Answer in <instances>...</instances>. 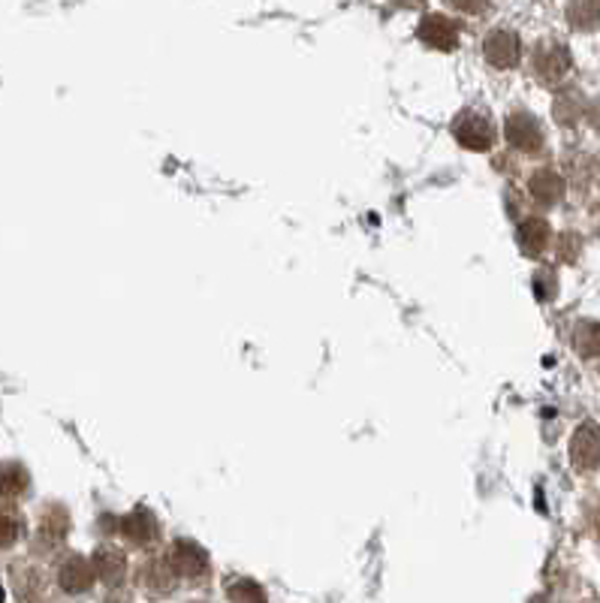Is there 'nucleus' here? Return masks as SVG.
Here are the masks:
<instances>
[{"mask_svg": "<svg viewBox=\"0 0 600 603\" xmlns=\"http://www.w3.org/2000/svg\"><path fill=\"white\" fill-rule=\"evenodd\" d=\"M567 22L576 30H598L600 28V3L583 0V3H571L567 7Z\"/></svg>", "mask_w": 600, "mask_h": 603, "instance_id": "obj_17", "label": "nucleus"}, {"mask_svg": "<svg viewBox=\"0 0 600 603\" xmlns=\"http://www.w3.org/2000/svg\"><path fill=\"white\" fill-rule=\"evenodd\" d=\"M452 137L459 139V145L471 151H489L495 142V130L492 121L480 112H459L452 121Z\"/></svg>", "mask_w": 600, "mask_h": 603, "instance_id": "obj_2", "label": "nucleus"}, {"mask_svg": "<svg viewBox=\"0 0 600 603\" xmlns=\"http://www.w3.org/2000/svg\"><path fill=\"white\" fill-rule=\"evenodd\" d=\"M591 121L595 127H600V100H595V106H591Z\"/></svg>", "mask_w": 600, "mask_h": 603, "instance_id": "obj_20", "label": "nucleus"}, {"mask_svg": "<svg viewBox=\"0 0 600 603\" xmlns=\"http://www.w3.org/2000/svg\"><path fill=\"white\" fill-rule=\"evenodd\" d=\"M571 462L579 471L600 467V425L583 423L571 440Z\"/></svg>", "mask_w": 600, "mask_h": 603, "instance_id": "obj_6", "label": "nucleus"}, {"mask_svg": "<svg viewBox=\"0 0 600 603\" xmlns=\"http://www.w3.org/2000/svg\"><path fill=\"white\" fill-rule=\"evenodd\" d=\"M519 247H522V254H528V257H537V254H544V247L549 245V223L540 218H528L522 227H519Z\"/></svg>", "mask_w": 600, "mask_h": 603, "instance_id": "obj_13", "label": "nucleus"}, {"mask_svg": "<svg viewBox=\"0 0 600 603\" xmlns=\"http://www.w3.org/2000/svg\"><path fill=\"white\" fill-rule=\"evenodd\" d=\"M519 55H522V42H519L513 30H492L486 42H483V57L495 69L516 67Z\"/></svg>", "mask_w": 600, "mask_h": 603, "instance_id": "obj_4", "label": "nucleus"}, {"mask_svg": "<svg viewBox=\"0 0 600 603\" xmlns=\"http://www.w3.org/2000/svg\"><path fill=\"white\" fill-rule=\"evenodd\" d=\"M22 528H25L22 513L13 504H0V549L15 547L22 537Z\"/></svg>", "mask_w": 600, "mask_h": 603, "instance_id": "obj_16", "label": "nucleus"}, {"mask_svg": "<svg viewBox=\"0 0 600 603\" xmlns=\"http://www.w3.org/2000/svg\"><path fill=\"white\" fill-rule=\"evenodd\" d=\"M166 555H169V562L176 567L178 579L203 582L205 576H208V555L193 540H176Z\"/></svg>", "mask_w": 600, "mask_h": 603, "instance_id": "obj_3", "label": "nucleus"}, {"mask_svg": "<svg viewBox=\"0 0 600 603\" xmlns=\"http://www.w3.org/2000/svg\"><path fill=\"white\" fill-rule=\"evenodd\" d=\"M193 603H203V601H193Z\"/></svg>", "mask_w": 600, "mask_h": 603, "instance_id": "obj_21", "label": "nucleus"}, {"mask_svg": "<svg viewBox=\"0 0 600 603\" xmlns=\"http://www.w3.org/2000/svg\"><path fill=\"white\" fill-rule=\"evenodd\" d=\"M139 579H142V589L149 591V594H169V591H176L178 582H181L166 552L164 555H154V559H149V562L142 564Z\"/></svg>", "mask_w": 600, "mask_h": 603, "instance_id": "obj_7", "label": "nucleus"}, {"mask_svg": "<svg viewBox=\"0 0 600 603\" xmlns=\"http://www.w3.org/2000/svg\"><path fill=\"white\" fill-rule=\"evenodd\" d=\"M227 598H230L232 603H269L266 601V591L259 589L254 579H245V576L230 579V586H227Z\"/></svg>", "mask_w": 600, "mask_h": 603, "instance_id": "obj_19", "label": "nucleus"}, {"mask_svg": "<svg viewBox=\"0 0 600 603\" xmlns=\"http://www.w3.org/2000/svg\"><path fill=\"white\" fill-rule=\"evenodd\" d=\"M573 344L583 357H600V323L595 320H583L573 330Z\"/></svg>", "mask_w": 600, "mask_h": 603, "instance_id": "obj_18", "label": "nucleus"}, {"mask_svg": "<svg viewBox=\"0 0 600 603\" xmlns=\"http://www.w3.org/2000/svg\"><path fill=\"white\" fill-rule=\"evenodd\" d=\"M417 37L429 46V49H441V52H452L459 42V25L447 18V15H425L417 28Z\"/></svg>", "mask_w": 600, "mask_h": 603, "instance_id": "obj_8", "label": "nucleus"}, {"mask_svg": "<svg viewBox=\"0 0 600 603\" xmlns=\"http://www.w3.org/2000/svg\"><path fill=\"white\" fill-rule=\"evenodd\" d=\"M94 570L100 576V582H106V586H118L127 574V559H124V552L112 547H100L94 552Z\"/></svg>", "mask_w": 600, "mask_h": 603, "instance_id": "obj_11", "label": "nucleus"}, {"mask_svg": "<svg viewBox=\"0 0 600 603\" xmlns=\"http://www.w3.org/2000/svg\"><path fill=\"white\" fill-rule=\"evenodd\" d=\"M67 528H69L67 510L58 508V504H52L49 510H42L40 540L46 543V547H58V543H61V540L67 537Z\"/></svg>", "mask_w": 600, "mask_h": 603, "instance_id": "obj_14", "label": "nucleus"}, {"mask_svg": "<svg viewBox=\"0 0 600 603\" xmlns=\"http://www.w3.org/2000/svg\"><path fill=\"white\" fill-rule=\"evenodd\" d=\"M30 489L28 467L18 462H0V498L3 501H15Z\"/></svg>", "mask_w": 600, "mask_h": 603, "instance_id": "obj_12", "label": "nucleus"}, {"mask_svg": "<svg viewBox=\"0 0 600 603\" xmlns=\"http://www.w3.org/2000/svg\"><path fill=\"white\" fill-rule=\"evenodd\" d=\"M532 67L537 82L559 85L564 82V76L571 73V52H567V46L559 40L537 42V46H534Z\"/></svg>", "mask_w": 600, "mask_h": 603, "instance_id": "obj_1", "label": "nucleus"}, {"mask_svg": "<svg viewBox=\"0 0 600 603\" xmlns=\"http://www.w3.org/2000/svg\"><path fill=\"white\" fill-rule=\"evenodd\" d=\"M507 142L519 151H534L544 149V130H540V124L534 121L528 112H516V115H510L507 118Z\"/></svg>", "mask_w": 600, "mask_h": 603, "instance_id": "obj_9", "label": "nucleus"}, {"mask_svg": "<svg viewBox=\"0 0 600 603\" xmlns=\"http://www.w3.org/2000/svg\"><path fill=\"white\" fill-rule=\"evenodd\" d=\"M122 537L127 543H133V547H149V543H154L161 537L154 513L145 508H137L133 513H127L122 519Z\"/></svg>", "mask_w": 600, "mask_h": 603, "instance_id": "obj_10", "label": "nucleus"}, {"mask_svg": "<svg viewBox=\"0 0 600 603\" xmlns=\"http://www.w3.org/2000/svg\"><path fill=\"white\" fill-rule=\"evenodd\" d=\"M561 193H564V181H561L559 172H552V169H540V172H534L532 196L540 203V206H556V203L561 200Z\"/></svg>", "mask_w": 600, "mask_h": 603, "instance_id": "obj_15", "label": "nucleus"}, {"mask_svg": "<svg viewBox=\"0 0 600 603\" xmlns=\"http://www.w3.org/2000/svg\"><path fill=\"white\" fill-rule=\"evenodd\" d=\"M97 570L94 564L82 559V555H67L61 567H58V586L67 594H85L94 589Z\"/></svg>", "mask_w": 600, "mask_h": 603, "instance_id": "obj_5", "label": "nucleus"}]
</instances>
